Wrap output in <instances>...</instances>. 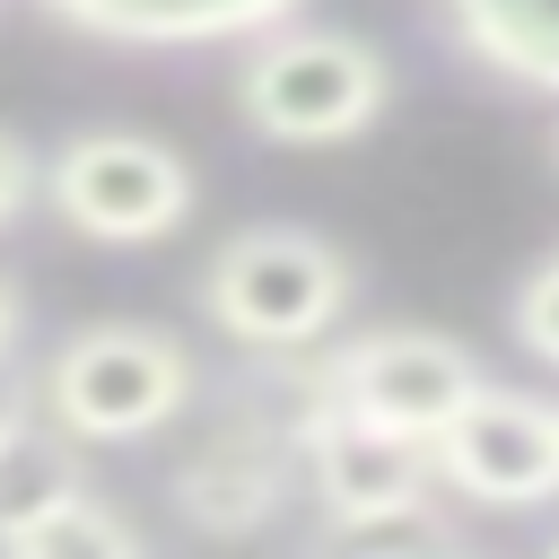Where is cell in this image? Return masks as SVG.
<instances>
[{
  "label": "cell",
  "instance_id": "6da1fadb",
  "mask_svg": "<svg viewBox=\"0 0 559 559\" xmlns=\"http://www.w3.org/2000/svg\"><path fill=\"white\" fill-rule=\"evenodd\" d=\"M384 105H393L384 52L341 26H262L253 52L236 61V114L253 140L280 148H341L376 131Z\"/></svg>",
  "mask_w": 559,
  "mask_h": 559
},
{
  "label": "cell",
  "instance_id": "7a4b0ae2",
  "mask_svg": "<svg viewBox=\"0 0 559 559\" xmlns=\"http://www.w3.org/2000/svg\"><path fill=\"white\" fill-rule=\"evenodd\" d=\"M358 297V271L314 227H236L201 271V314L245 349H306Z\"/></svg>",
  "mask_w": 559,
  "mask_h": 559
},
{
  "label": "cell",
  "instance_id": "3957f363",
  "mask_svg": "<svg viewBox=\"0 0 559 559\" xmlns=\"http://www.w3.org/2000/svg\"><path fill=\"white\" fill-rule=\"evenodd\" d=\"M192 402V349L166 323H79L44 367V419L79 445H131Z\"/></svg>",
  "mask_w": 559,
  "mask_h": 559
},
{
  "label": "cell",
  "instance_id": "277c9868",
  "mask_svg": "<svg viewBox=\"0 0 559 559\" xmlns=\"http://www.w3.org/2000/svg\"><path fill=\"white\" fill-rule=\"evenodd\" d=\"M44 201L87 245H157L192 218V157L157 131H70L44 166Z\"/></svg>",
  "mask_w": 559,
  "mask_h": 559
},
{
  "label": "cell",
  "instance_id": "5b68a950",
  "mask_svg": "<svg viewBox=\"0 0 559 559\" xmlns=\"http://www.w3.org/2000/svg\"><path fill=\"white\" fill-rule=\"evenodd\" d=\"M480 384H489V376H480V358H472L463 341L393 323V332L341 341V349L323 358V376H314V402H332V411H349V419H376V428H402V437L428 445Z\"/></svg>",
  "mask_w": 559,
  "mask_h": 559
},
{
  "label": "cell",
  "instance_id": "8992f818",
  "mask_svg": "<svg viewBox=\"0 0 559 559\" xmlns=\"http://www.w3.org/2000/svg\"><path fill=\"white\" fill-rule=\"evenodd\" d=\"M428 472L445 489L480 498V507H542V498H559V402L480 384L428 437Z\"/></svg>",
  "mask_w": 559,
  "mask_h": 559
},
{
  "label": "cell",
  "instance_id": "52a82bcc",
  "mask_svg": "<svg viewBox=\"0 0 559 559\" xmlns=\"http://www.w3.org/2000/svg\"><path fill=\"white\" fill-rule=\"evenodd\" d=\"M288 454L306 463L314 498L332 515H393V507H428V445L402 437V428H376V419H349L332 402H306Z\"/></svg>",
  "mask_w": 559,
  "mask_h": 559
},
{
  "label": "cell",
  "instance_id": "ba28073f",
  "mask_svg": "<svg viewBox=\"0 0 559 559\" xmlns=\"http://www.w3.org/2000/svg\"><path fill=\"white\" fill-rule=\"evenodd\" d=\"M288 489V437L253 428V419H227L183 472H175V507L201 524V533H262L271 507Z\"/></svg>",
  "mask_w": 559,
  "mask_h": 559
},
{
  "label": "cell",
  "instance_id": "9c48e42d",
  "mask_svg": "<svg viewBox=\"0 0 559 559\" xmlns=\"http://www.w3.org/2000/svg\"><path fill=\"white\" fill-rule=\"evenodd\" d=\"M44 9L105 44H218V35L288 26L297 0H44Z\"/></svg>",
  "mask_w": 559,
  "mask_h": 559
},
{
  "label": "cell",
  "instance_id": "30bf717a",
  "mask_svg": "<svg viewBox=\"0 0 559 559\" xmlns=\"http://www.w3.org/2000/svg\"><path fill=\"white\" fill-rule=\"evenodd\" d=\"M437 17L489 79L559 96V0H437Z\"/></svg>",
  "mask_w": 559,
  "mask_h": 559
},
{
  "label": "cell",
  "instance_id": "8fae6325",
  "mask_svg": "<svg viewBox=\"0 0 559 559\" xmlns=\"http://www.w3.org/2000/svg\"><path fill=\"white\" fill-rule=\"evenodd\" d=\"M87 489V463H79V437H61L52 419H17L0 437V542L26 533L35 515L70 507Z\"/></svg>",
  "mask_w": 559,
  "mask_h": 559
},
{
  "label": "cell",
  "instance_id": "7c38bea8",
  "mask_svg": "<svg viewBox=\"0 0 559 559\" xmlns=\"http://www.w3.org/2000/svg\"><path fill=\"white\" fill-rule=\"evenodd\" d=\"M0 559H148V542H140L131 515H114L105 498L79 489L70 507H52V515H35L26 533H9Z\"/></svg>",
  "mask_w": 559,
  "mask_h": 559
},
{
  "label": "cell",
  "instance_id": "4fadbf2b",
  "mask_svg": "<svg viewBox=\"0 0 559 559\" xmlns=\"http://www.w3.org/2000/svg\"><path fill=\"white\" fill-rule=\"evenodd\" d=\"M323 559H463V550L428 507H393V515H332Z\"/></svg>",
  "mask_w": 559,
  "mask_h": 559
},
{
  "label": "cell",
  "instance_id": "5bb4252c",
  "mask_svg": "<svg viewBox=\"0 0 559 559\" xmlns=\"http://www.w3.org/2000/svg\"><path fill=\"white\" fill-rule=\"evenodd\" d=\"M515 341H524L542 367H559V253H542V262L524 271V288H515Z\"/></svg>",
  "mask_w": 559,
  "mask_h": 559
},
{
  "label": "cell",
  "instance_id": "9a60e30c",
  "mask_svg": "<svg viewBox=\"0 0 559 559\" xmlns=\"http://www.w3.org/2000/svg\"><path fill=\"white\" fill-rule=\"evenodd\" d=\"M26 192H35V157H26L17 131H0V227L26 210Z\"/></svg>",
  "mask_w": 559,
  "mask_h": 559
},
{
  "label": "cell",
  "instance_id": "2e32d148",
  "mask_svg": "<svg viewBox=\"0 0 559 559\" xmlns=\"http://www.w3.org/2000/svg\"><path fill=\"white\" fill-rule=\"evenodd\" d=\"M17 419H35V384L17 376V358H0V437H9Z\"/></svg>",
  "mask_w": 559,
  "mask_h": 559
},
{
  "label": "cell",
  "instance_id": "e0dca14e",
  "mask_svg": "<svg viewBox=\"0 0 559 559\" xmlns=\"http://www.w3.org/2000/svg\"><path fill=\"white\" fill-rule=\"evenodd\" d=\"M0 358H17V288L0 280Z\"/></svg>",
  "mask_w": 559,
  "mask_h": 559
},
{
  "label": "cell",
  "instance_id": "ac0fdd59",
  "mask_svg": "<svg viewBox=\"0 0 559 559\" xmlns=\"http://www.w3.org/2000/svg\"><path fill=\"white\" fill-rule=\"evenodd\" d=\"M550 166H559V131H550Z\"/></svg>",
  "mask_w": 559,
  "mask_h": 559
},
{
  "label": "cell",
  "instance_id": "d6986e66",
  "mask_svg": "<svg viewBox=\"0 0 559 559\" xmlns=\"http://www.w3.org/2000/svg\"><path fill=\"white\" fill-rule=\"evenodd\" d=\"M550 559H559V542H550Z\"/></svg>",
  "mask_w": 559,
  "mask_h": 559
}]
</instances>
